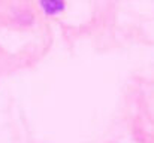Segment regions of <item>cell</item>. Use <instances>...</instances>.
<instances>
[{
	"label": "cell",
	"mask_w": 154,
	"mask_h": 143,
	"mask_svg": "<svg viewBox=\"0 0 154 143\" xmlns=\"http://www.w3.org/2000/svg\"><path fill=\"white\" fill-rule=\"evenodd\" d=\"M41 6L47 13L54 15V13H58L63 9L64 1L63 0H41Z\"/></svg>",
	"instance_id": "1"
}]
</instances>
